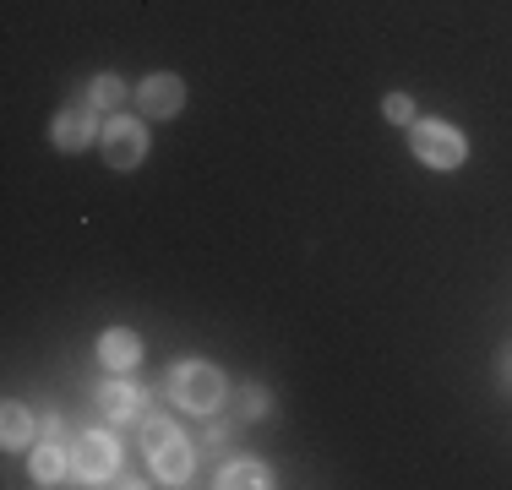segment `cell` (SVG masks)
Wrapping results in <instances>:
<instances>
[{"mask_svg": "<svg viewBox=\"0 0 512 490\" xmlns=\"http://www.w3.org/2000/svg\"><path fill=\"white\" fill-rule=\"evenodd\" d=\"M409 153L420 158L425 169H463V158H469V142H463V131L447 126V120L414 115V126H409Z\"/></svg>", "mask_w": 512, "mask_h": 490, "instance_id": "cell-1", "label": "cell"}, {"mask_svg": "<svg viewBox=\"0 0 512 490\" xmlns=\"http://www.w3.org/2000/svg\"><path fill=\"white\" fill-rule=\"evenodd\" d=\"M169 392H175L180 409L191 414H213L218 403H224V371L207 360H180L175 371H169Z\"/></svg>", "mask_w": 512, "mask_h": 490, "instance_id": "cell-2", "label": "cell"}, {"mask_svg": "<svg viewBox=\"0 0 512 490\" xmlns=\"http://www.w3.org/2000/svg\"><path fill=\"white\" fill-rule=\"evenodd\" d=\"M99 142H104V164L109 169H137L142 158H148V131H142V120H131V115H109Z\"/></svg>", "mask_w": 512, "mask_h": 490, "instance_id": "cell-3", "label": "cell"}, {"mask_svg": "<svg viewBox=\"0 0 512 490\" xmlns=\"http://www.w3.org/2000/svg\"><path fill=\"white\" fill-rule=\"evenodd\" d=\"M71 469H77V480L104 485L109 474H120V441L109 436V431L77 436V447H71Z\"/></svg>", "mask_w": 512, "mask_h": 490, "instance_id": "cell-4", "label": "cell"}, {"mask_svg": "<svg viewBox=\"0 0 512 490\" xmlns=\"http://www.w3.org/2000/svg\"><path fill=\"white\" fill-rule=\"evenodd\" d=\"M93 109H99V104H93V98H82V104H66V109L55 115V131H50V137H55L60 153H82V147H88V142L104 131L99 120H93Z\"/></svg>", "mask_w": 512, "mask_h": 490, "instance_id": "cell-5", "label": "cell"}, {"mask_svg": "<svg viewBox=\"0 0 512 490\" xmlns=\"http://www.w3.org/2000/svg\"><path fill=\"white\" fill-rule=\"evenodd\" d=\"M180 104H186V82H180L175 71H153V77L137 88V109H142L148 120L180 115Z\"/></svg>", "mask_w": 512, "mask_h": 490, "instance_id": "cell-6", "label": "cell"}, {"mask_svg": "<svg viewBox=\"0 0 512 490\" xmlns=\"http://www.w3.org/2000/svg\"><path fill=\"white\" fill-rule=\"evenodd\" d=\"M148 458H153V474H158L164 485H186V480H191V463H197V458H191V447H186L180 436L164 441V447H153Z\"/></svg>", "mask_w": 512, "mask_h": 490, "instance_id": "cell-7", "label": "cell"}, {"mask_svg": "<svg viewBox=\"0 0 512 490\" xmlns=\"http://www.w3.org/2000/svg\"><path fill=\"white\" fill-rule=\"evenodd\" d=\"M99 360L109 365V371H131V365L142 360V338L131 333V327H109V333L99 338Z\"/></svg>", "mask_w": 512, "mask_h": 490, "instance_id": "cell-8", "label": "cell"}, {"mask_svg": "<svg viewBox=\"0 0 512 490\" xmlns=\"http://www.w3.org/2000/svg\"><path fill=\"white\" fill-rule=\"evenodd\" d=\"M99 409L109 414V420H137L142 414V387H131V382H120V371H115V382H104L99 387Z\"/></svg>", "mask_w": 512, "mask_h": 490, "instance_id": "cell-9", "label": "cell"}, {"mask_svg": "<svg viewBox=\"0 0 512 490\" xmlns=\"http://www.w3.org/2000/svg\"><path fill=\"white\" fill-rule=\"evenodd\" d=\"M33 441V414L22 409L17 398H6V409H0V447L6 452H22Z\"/></svg>", "mask_w": 512, "mask_h": 490, "instance_id": "cell-10", "label": "cell"}, {"mask_svg": "<svg viewBox=\"0 0 512 490\" xmlns=\"http://www.w3.org/2000/svg\"><path fill=\"white\" fill-rule=\"evenodd\" d=\"M218 485L224 490H262V485H273V474H267V463H256V458H235V463H224Z\"/></svg>", "mask_w": 512, "mask_h": 490, "instance_id": "cell-11", "label": "cell"}, {"mask_svg": "<svg viewBox=\"0 0 512 490\" xmlns=\"http://www.w3.org/2000/svg\"><path fill=\"white\" fill-rule=\"evenodd\" d=\"M28 469H33V480H39V485H60V480H66V469H71V452L39 447V452L28 458Z\"/></svg>", "mask_w": 512, "mask_h": 490, "instance_id": "cell-12", "label": "cell"}, {"mask_svg": "<svg viewBox=\"0 0 512 490\" xmlns=\"http://www.w3.org/2000/svg\"><path fill=\"white\" fill-rule=\"evenodd\" d=\"M88 98L99 109H120V98H126V82L115 77V71H99V77H93V88H88Z\"/></svg>", "mask_w": 512, "mask_h": 490, "instance_id": "cell-13", "label": "cell"}, {"mask_svg": "<svg viewBox=\"0 0 512 490\" xmlns=\"http://www.w3.org/2000/svg\"><path fill=\"white\" fill-rule=\"evenodd\" d=\"M175 436H180V431L164 420V414H153V420H142V447H148V452H153V447H164V441H175Z\"/></svg>", "mask_w": 512, "mask_h": 490, "instance_id": "cell-14", "label": "cell"}, {"mask_svg": "<svg viewBox=\"0 0 512 490\" xmlns=\"http://www.w3.org/2000/svg\"><path fill=\"white\" fill-rule=\"evenodd\" d=\"M382 115L398 120V126H414V98H409V93H393V98L382 104Z\"/></svg>", "mask_w": 512, "mask_h": 490, "instance_id": "cell-15", "label": "cell"}, {"mask_svg": "<svg viewBox=\"0 0 512 490\" xmlns=\"http://www.w3.org/2000/svg\"><path fill=\"white\" fill-rule=\"evenodd\" d=\"M240 414H246V420H262V414H267V398H262V387H251L246 398H240Z\"/></svg>", "mask_w": 512, "mask_h": 490, "instance_id": "cell-16", "label": "cell"}]
</instances>
